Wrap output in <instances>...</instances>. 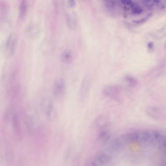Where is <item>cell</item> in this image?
<instances>
[{"instance_id": "8", "label": "cell", "mask_w": 166, "mask_h": 166, "mask_svg": "<svg viewBox=\"0 0 166 166\" xmlns=\"http://www.w3.org/2000/svg\"><path fill=\"white\" fill-rule=\"evenodd\" d=\"M130 5L132 9L131 13L133 15H136L141 14L143 12V9L140 7L136 5L135 3L132 2Z\"/></svg>"}, {"instance_id": "7", "label": "cell", "mask_w": 166, "mask_h": 166, "mask_svg": "<svg viewBox=\"0 0 166 166\" xmlns=\"http://www.w3.org/2000/svg\"><path fill=\"white\" fill-rule=\"evenodd\" d=\"M27 5L26 0H21L20 8V15L21 18L25 16L27 11Z\"/></svg>"}, {"instance_id": "12", "label": "cell", "mask_w": 166, "mask_h": 166, "mask_svg": "<svg viewBox=\"0 0 166 166\" xmlns=\"http://www.w3.org/2000/svg\"><path fill=\"white\" fill-rule=\"evenodd\" d=\"M160 0H153L154 1L155 3H158L160 2Z\"/></svg>"}, {"instance_id": "4", "label": "cell", "mask_w": 166, "mask_h": 166, "mask_svg": "<svg viewBox=\"0 0 166 166\" xmlns=\"http://www.w3.org/2000/svg\"><path fill=\"white\" fill-rule=\"evenodd\" d=\"M90 84V81L88 77H85L82 81L79 91V99L81 102L85 101L87 97Z\"/></svg>"}, {"instance_id": "9", "label": "cell", "mask_w": 166, "mask_h": 166, "mask_svg": "<svg viewBox=\"0 0 166 166\" xmlns=\"http://www.w3.org/2000/svg\"><path fill=\"white\" fill-rule=\"evenodd\" d=\"M153 14L150 13L147 15L145 17H143L140 19L133 20H132L133 23L137 24H142L147 21L150 18L152 17Z\"/></svg>"}, {"instance_id": "1", "label": "cell", "mask_w": 166, "mask_h": 166, "mask_svg": "<svg viewBox=\"0 0 166 166\" xmlns=\"http://www.w3.org/2000/svg\"><path fill=\"white\" fill-rule=\"evenodd\" d=\"M42 110L46 118L50 121L55 120L57 117V112L51 98L45 97L41 101Z\"/></svg>"}, {"instance_id": "2", "label": "cell", "mask_w": 166, "mask_h": 166, "mask_svg": "<svg viewBox=\"0 0 166 166\" xmlns=\"http://www.w3.org/2000/svg\"><path fill=\"white\" fill-rule=\"evenodd\" d=\"M17 37L15 34H10L1 47V51L3 55L7 58H10L14 54L17 44Z\"/></svg>"}, {"instance_id": "5", "label": "cell", "mask_w": 166, "mask_h": 166, "mask_svg": "<svg viewBox=\"0 0 166 166\" xmlns=\"http://www.w3.org/2000/svg\"><path fill=\"white\" fill-rule=\"evenodd\" d=\"M40 33V29L37 26L34 24H30L25 30L26 35L27 37L31 39L37 38Z\"/></svg>"}, {"instance_id": "10", "label": "cell", "mask_w": 166, "mask_h": 166, "mask_svg": "<svg viewBox=\"0 0 166 166\" xmlns=\"http://www.w3.org/2000/svg\"><path fill=\"white\" fill-rule=\"evenodd\" d=\"M120 1L122 4L126 5H130L132 2L131 0H120Z\"/></svg>"}, {"instance_id": "11", "label": "cell", "mask_w": 166, "mask_h": 166, "mask_svg": "<svg viewBox=\"0 0 166 166\" xmlns=\"http://www.w3.org/2000/svg\"><path fill=\"white\" fill-rule=\"evenodd\" d=\"M68 3L69 5L71 7H73L75 5L76 2L75 0H68Z\"/></svg>"}, {"instance_id": "6", "label": "cell", "mask_w": 166, "mask_h": 166, "mask_svg": "<svg viewBox=\"0 0 166 166\" xmlns=\"http://www.w3.org/2000/svg\"><path fill=\"white\" fill-rule=\"evenodd\" d=\"M60 58L62 62L69 64L73 61V56L71 51L69 50H66L61 53Z\"/></svg>"}, {"instance_id": "3", "label": "cell", "mask_w": 166, "mask_h": 166, "mask_svg": "<svg viewBox=\"0 0 166 166\" xmlns=\"http://www.w3.org/2000/svg\"><path fill=\"white\" fill-rule=\"evenodd\" d=\"M66 91L65 81L61 78L56 79L53 85V93L55 97L60 99L63 97Z\"/></svg>"}]
</instances>
